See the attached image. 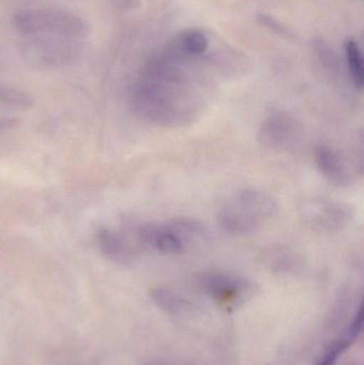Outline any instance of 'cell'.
Segmentation results:
<instances>
[{
    "instance_id": "cell-1",
    "label": "cell",
    "mask_w": 364,
    "mask_h": 365,
    "mask_svg": "<svg viewBox=\"0 0 364 365\" xmlns=\"http://www.w3.org/2000/svg\"><path fill=\"white\" fill-rule=\"evenodd\" d=\"M278 204L266 191L248 188L239 191L220 208L218 223L226 233L249 235L275 216Z\"/></svg>"
},
{
    "instance_id": "cell-2",
    "label": "cell",
    "mask_w": 364,
    "mask_h": 365,
    "mask_svg": "<svg viewBox=\"0 0 364 365\" xmlns=\"http://www.w3.org/2000/svg\"><path fill=\"white\" fill-rule=\"evenodd\" d=\"M19 48L24 59L41 68L70 66L80 58L87 40L60 34L19 36Z\"/></svg>"
},
{
    "instance_id": "cell-3",
    "label": "cell",
    "mask_w": 364,
    "mask_h": 365,
    "mask_svg": "<svg viewBox=\"0 0 364 365\" xmlns=\"http://www.w3.org/2000/svg\"><path fill=\"white\" fill-rule=\"evenodd\" d=\"M19 36L60 34L88 40L91 26L80 15L61 8H34L19 11L13 16Z\"/></svg>"
},
{
    "instance_id": "cell-4",
    "label": "cell",
    "mask_w": 364,
    "mask_h": 365,
    "mask_svg": "<svg viewBox=\"0 0 364 365\" xmlns=\"http://www.w3.org/2000/svg\"><path fill=\"white\" fill-rule=\"evenodd\" d=\"M207 230L202 223L189 218H177L164 225H147L139 230L145 246L165 255L183 252L192 242L202 240Z\"/></svg>"
},
{
    "instance_id": "cell-5",
    "label": "cell",
    "mask_w": 364,
    "mask_h": 365,
    "mask_svg": "<svg viewBox=\"0 0 364 365\" xmlns=\"http://www.w3.org/2000/svg\"><path fill=\"white\" fill-rule=\"evenodd\" d=\"M301 122L284 110H273L261 122L258 139L263 147L273 151L292 149L303 135Z\"/></svg>"
},
{
    "instance_id": "cell-6",
    "label": "cell",
    "mask_w": 364,
    "mask_h": 365,
    "mask_svg": "<svg viewBox=\"0 0 364 365\" xmlns=\"http://www.w3.org/2000/svg\"><path fill=\"white\" fill-rule=\"evenodd\" d=\"M305 220L323 231H337L345 227L352 214L348 206L333 201H313L303 208Z\"/></svg>"
},
{
    "instance_id": "cell-7",
    "label": "cell",
    "mask_w": 364,
    "mask_h": 365,
    "mask_svg": "<svg viewBox=\"0 0 364 365\" xmlns=\"http://www.w3.org/2000/svg\"><path fill=\"white\" fill-rule=\"evenodd\" d=\"M314 160L323 177L333 186L344 188L353 182L350 165L338 150L329 145H318L314 151Z\"/></svg>"
},
{
    "instance_id": "cell-8",
    "label": "cell",
    "mask_w": 364,
    "mask_h": 365,
    "mask_svg": "<svg viewBox=\"0 0 364 365\" xmlns=\"http://www.w3.org/2000/svg\"><path fill=\"white\" fill-rule=\"evenodd\" d=\"M96 240L100 252L106 259L121 265H128L132 262V250L119 234L108 229H102L98 232Z\"/></svg>"
},
{
    "instance_id": "cell-9",
    "label": "cell",
    "mask_w": 364,
    "mask_h": 365,
    "mask_svg": "<svg viewBox=\"0 0 364 365\" xmlns=\"http://www.w3.org/2000/svg\"><path fill=\"white\" fill-rule=\"evenodd\" d=\"M201 281L212 295L224 300L236 297L247 285L243 279L235 278L222 272H207L203 274Z\"/></svg>"
},
{
    "instance_id": "cell-10",
    "label": "cell",
    "mask_w": 364,
    "mask_h": 365,
    "mask_svg": "<svg viewBox=\"0 0 364 365\" xmlns=\"http://www.w3.org/2000/svg\"><path fill=\"white\" fill-rule=\"evenodd\" d=\"M346 63L350 71V78L358 89H363L364 83L363 57L357 41L350 38L346 41L345 47Z\"/></svg>"
},
{
    "instance_id": "cell-11",
    "label": "cell",
    "mask_w": 364,
    "mask_h": 365,
    "mask_svg": "<svg viewBox=\"0 0 364 365\" xmlns=\"http://www.w3.org/2000/svg\"><path fill=\"white\" fill-rule=\"evenodd\" d=\"M0 102L13 105V106L24 107V108H27L33 104V101L25 92L4 83H0Z\"/></svg>"
},
{
    "instance_id": "cell-12",
    "label": "cell",
    "mask_w": 364,
    "mask_h": 365,
    "mask_svg": "<svg viewBox=\"0 0 364 365\" xmlns=\"http://www.w3.org/2000/svg\"><path fill=\"white\" fill-rule=\"evenodd\" d=\"M183 44L188 53L199 55L207 51L209 40L202 32L192 31L184 36Z\"/></svg>"
},
{
    "instance_id": "cell-13",
    "label": "cell",
    "mask_w": 364,
    "mask_h": 365,
    "mask_svg": "<svg viewBox=\"0 0 364 365\" xmlns=\"http://www.w3.org/2000/svg\"><path fill=\"white\" fill-rule=\"evenodd\" d=\"M109 2L123 10H128V9L135 8L138 4V0H108Z\"/></svg>"
}]
</instances>
